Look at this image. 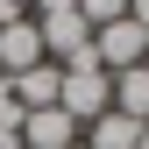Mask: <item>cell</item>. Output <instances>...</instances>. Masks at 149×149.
<instances>
[{
  "label": "cell",
  "instance_id": "obj_1",
  "mask_svg": "<svg viewBox=\"0 0 149 149\" xmlns=\"http://www.w3.org/2000/svg\"><path fill=\"white\" fill-rule=\"evenodd\" d=\"M57 71H64V85H57V107H64L78 128H85V121H100L107 107H114V78H107L100 64H57Z\"/></svg>",
  "mask_w": 149,
  "mask_h": 149
},
{
  "label": "cell",
  "instance_id": "obj_2",
  "mask_svg": "<svg viewBox=\"0 0 149 149\" xmlns=\"http://www.w3.org/2000/svg\"><path fill=\"white\" fill-rule=\"evenodd\" d=\"M92 64L114 78V71H135V64H149V29L142 22H107V29H92Z\"/></svg>",
  "mask_w": 149,
  "mask_h": 149
},
{
  "label": "cell",
  "instance_id": "obj_3",
  "mask_svg": "<svg viewBox=\"0 0 149 149\" xmlns=\"http://www.w3.org/2000/svg\"><path fill=\"white\" fill-rule=\"evenodd\" d=\"M36 64H50L43 57V29H36V14H22V22L0 29V71L22 78V71H36Z\"/></svg>",
  "mask_w": 149,
  "mask_h": 149
},
{
  "label": "cell",
  "instance_id": "obj_4",
  "mask_svg": "<svg viewBox=\"0 0 149 149\" xmlns=\"http://www.w3.org/2000/svg\"><path fill=\"white\" fill-rule=\"evenodd\" d=\"M85 128L64 114V107H36V114H22V149H71Z\"/></svg>",
  "mask_w": 149,
  "mask_h": 149
},
{
  "label": "cell",
  "instance_id": "obj_5",
  "mask_svg": "<svg viewBox=\"0 0 149 149\" xmlns=\"http://www.w3.org/2000/svg\"><path fill=\"white\" fill-rule=\"evenodd\" d=\"M78 142H85V149H142V121H128V114H114V107H107L100 121H85Z\"/></svg>",
  "mask_w": 149,
  "mask_h": 149
},
{
  "label": "cell",
  "instance_id": "obj_6",
  "mask_svg": "<svg viewBox=\"0 0 149 149\" xmlns=\"http://www.w3.org/2000/svg\"><path fill=\"white\" fill-rule=\"evenodd\" d=\"M57 85H64V71H57V64H36V71H22V78H14V107H22V114L57 107Z\"/></svg>",
  "mask_w": 149,
  "mask_h": 149
},
{
  "label": "cell",
  "instance_id": "obj_7",
  "mask_svg": "<svg viewBox=\"0 0 149 149\" xmlns=\"http://www.w3.org/2000/svg\"><path fill=\"white\" fill-rule=\"evenodd\" d=\"M114 114H128V121H149V64H135V71H114Z\"/></svg>",
  "mask_w": 149,
  "mask_h": 149
},
{
  "label": "cell",
  "instance_id": "obj_8",
  "mask_svg": "<svg viewBox=\"0 0 149 149\" xmlns=\"http://www.w3.org/2000/svg\"><path fill=\"white\" fill-rule=\"evenodd\" d=\"M78 14H85L92 29H107V22H121V14H128V0H78Z\"/></svg>",
  "mask_w": 149,
  "mask_h": 149
},
{
  "label": "cell",
  "instance_id": "obj_9",
  "mask_svg": "<svg viewBox=\"0 0 149 149\" xmlns=\"http://www.w3.org/2000/svg\"><path fill=\"white\" fill-rule=\"evenodd\" d=\"M0 121H22V107H14V78L0 71Z\"/></svg>",
  "mask_w": 149,
  "mask_h": 149
},
{
  "label": "cell",
  "instance_id": "obj_10",
  "mask_svg": "<svg viewBox=\"0 0 149 149\" xmlns=\"http://www.w3.org/2000/svg\"><path fill=\"white\" fill-rule=\"evenodd\" d=\"M0 149H22V121H0Z\"/></svg>",
  "mask_w": 149,
  "mask_h": 149
},
{
  "label": "cell",
  "instance_id": "obj_11",
  "mask_svg": "<svg viewBox=\"0 0 149 149\" xmlns=\"http://www.w3.org/2000/svg\"><path fill=\"white\" fill-rule=\"evenodd\" d=\"M128 22H142V29H149V0H128Z\"/></svg>",
  "mask_w": 149,
  "mask_h": 149
},
{
  "label": "cell",
  "instance_id": "obj_12",
  "mask_svg": "<svg viewBox=\"0 0 149 149\" xmlns=\"http://www.w3.org/2000/svg\"><path fill=\"white\" fill-rule=\"evenodd\" d=\"M142 149H149V121H142Z\"/></svg>",
  "mask_w": 149,
  "mask_h": 149
},
{
  "label": "cell",
  "instance_id": "obj_13",
  "mask_svg": "<svg viewBox=\"0 0 149 149\" xmlns=\"http://www.w3.org/2000/svg\"><path fill=\"white\" fill-rule=\"evenodd\" d=\"M71 149H85V142H71Z\"/></svg>",
  "mask_w": 149,
  "mask_h": 149
}]
</instances>
